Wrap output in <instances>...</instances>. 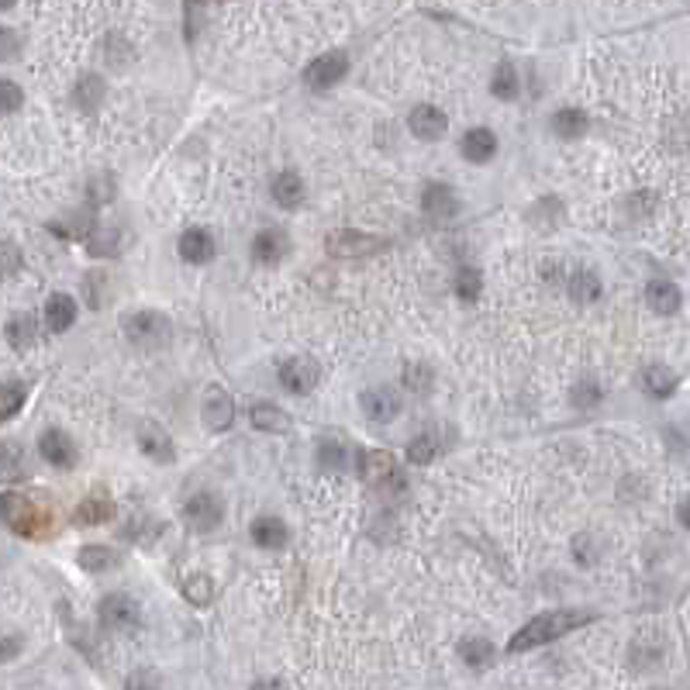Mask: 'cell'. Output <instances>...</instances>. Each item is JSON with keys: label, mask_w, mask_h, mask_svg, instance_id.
Returning <instances> with one entry per match:
<instances>
[{"label": "cell", "mask_w": 690, "mask_h": 690, "mask_svg": "<svg viewBox=\"0 0 690 690\" xmlns=\"http://www.w3.org/2000/svg\"><path fill=\"white\" fill-rule=\"evenodd\" d=\"M179 587H183V597H187L190 604H198V608L211 604V597H215V584H211V576H204V573H194V576H187Z\"/></svg>", "instance_id": "obj_37"}, {"label": "cell", "mask_w": 690, "mask_h": 690, "mask_svg": "<svg viewBox=\"0 0 690 690\" xmlns=\"http://www.w3.org/2000/svg\"><path fill=\"white\" fill-rule=\"evenodd\" d=\"M646 304L656 315H673V311H680L684 294H680V287L673 280H649L646 283Z\"/></svg>", "instance_id": "obj_16"}, {"label": "cell", "mask_w": 690, "mask_h": 690, "mask_svg": "<svg viewBox=\"0 0 690 690\" xmlns=\"http://www.w3.org/2000/svg\"><path fill=\"white\" fill-rule=\"evenodd\" d=\"M391 242L383 235H370V232H355V228H338L325 238V249L338 259H355V256H373L383 253Z\"/></svg>", "instance_id": "obj_5"}, {"label": "cell", "mask_w": 690, "mask_h": 690, "mask_svg": "<svg viewBox=\"0 0 690 690\" xmlns=\"http://www.w3.org/2000/svg\"><path fill=\"white\" fill-rule=\"evenodd\" d=\"M179 256L187 259V262H211L217 253V245H215V238H211V232H204V228H190V232H183L179 235Z\"/></svg>", "instance_id": "obj_19"}, {"label": "cell", "mask_w": 690, "mask_h": 690, "mask_svg": "<svg viewBox=\"0 0 690 690\" xmlns=\"http://www.w3.org/2000/svg\"><path fill=\"white\" fill-rule=\"evenodd\" d=\"M480 287H483L480 270H470V266H466V270L455 273V294H459V300H466V304L476 300V297H480Z\"/></svg>", "instance_id": "obj_41"}, {"label": "cell", "mask_w": 690, "mask_h": 690, "mask_svg": "<svg viewBox=\"0 0 690 690\" xmlns=\"http://www.w3.org/2000/svg\"><path fill=\"white\" fill-rule=\"evenodd\" d=\"M39 453L41 459H45L49 466H56V470H73L79 459L73 438L66 432H60V428H45V432L39 435Z\"/></svg>", "instance_id": "obj_8"}, {"label": "cell", "mask_w": 690, "mask_h": 690, "mask_svg": "<svg viewBox=\"0 0 690 690\" xmlns=\"http://www.w3.org/2000/svg\"><path fill=\"white\" fill-rule=\"evenodd\" d=\"M87 242V253L90 256H115V249H118V228H111V225H90V232L83 235Z\"/></svg>", "instance_id": "obj_29"}, {"label": "cell", "mask_w": 690, "mask_h": 690, "mask_svg": "<svg viewBox=\"0 0 690 690\" xmlns=\"http://www.w3.org/2000/svg\"><path fill=\"white\" fill-rule=\"evenodd\" d=\"M111 518H115V501L107 497V491L87 493V497L79 501L77 514H73L77 525H104V521H111Z\"/></svg>", "instance_id": "obj_17"}, {"label": "cell", "mask_w": 690, "mask_h": 690, "mask_svg": "<svg viewBox=\"0 0 690 690\" xmlns=\"http://www.w3.org/2000/svg\"><path fill=\"white\" fill-rule=\"evenodd\" d=\"M225 518V508L215 493H194L187 504H183V521L194 529V532H215Z\"/></svg>", "instance_id": "obj_7"}, {"label": "cell", "mask_w": 690, "mask_h": 690, "mask_svg": "<svg viewBox=\"0 0 690 690\" xmlns=\"http://www.w3.org/2000/svg\"><path fill=\"white\" fill-rule=\"evenodd\" d=\"M593 614L587 612H546L532 618L525 629H518L511 635V642H508V652H525V649H535V646H546L552 639H563V635H570V631L584 629V625H591Z\"/></svg>", "instance_id": "obj_2"}, {"label": "cell", "mask_w": 690, "mask_h": 690, "mask_svg": "<svg viewBox=\"0 0 690 690\" xmlns=\"http://www.w3.org/2000/svg\"><path fill=\"white\" fill-rule=\"evenodd\" d=\"M435 455H438V438L432 432L414 435L411 446H408V459H411L414 466H428Z\"/></svg>", "instance_id": "obj_38"}, {"label": "cell", "mask_w": 690, "mask_h": 690, "mask_svg": "<svg viewBox=\"0 0 690 690\" xmlns=\"http://www.w3.org/2000/svg\"><path fill=\"white\" fill-rule=\"evenodd\" d=\"M570 400H573V408H580V411H591V408H597V404L604 400V391H601L593 380H584V383H576V387H573Z\"/></svg>", "instance_id": "obj_40"}, {"label": "cell", "mask_w": 690, "mask_h": 690, "mask_svg": "<svg viewBox=\"0 0 690 690\" xmlns=\"http://www.w3.org/2000/svg\"><path fill=\"white\" fill-rule=\"evenodd\" d=\"M518 90H521V83H518L514 66L511 62H497V66H493V77H491V94L497 100H514L518 97Z\"/></svg>", "instance_id": "obj_33"}, {"label": "cell", "mask_w": 690, "mask_h": 690, "mask_svg": "<svg viewBox=\"0 0 690 690\" xmlns=\"http://www.w3.org/2000/svg\"><path fill=\"white\" fill-rule=\"evenodd\" d=\"M159 684V676H152V673H135L132 680H128V687H156Z\"/></svg>", "instance_id": "obj_46"}, {"label": "cell", "mask_w": 690, "mask_h": 690, "mask_svg": "<svg viewBox=\"0 0 690 690\" xmlns=\"http://www.w3.org/2000/svg\"><path fill=\"white\" fill-rule=\"evenodd\" d=\"M680 525H684V529H687V525H690V514H687V501H684V504H680Z\"/></svg>", "instance_id": "obj_47"}, {"label": "cell", "mask_w": 690, "mask_h": 690, "mask_svg": "<svg viewBox=\"0 0 690 690\" xmlns=\"http://www.w3.org/2000/svg\"><path fill=\"white\" fill-rule=\"evenodd\" d=\"M345 73H349V56H345V52H325V56H317V60L304 69V83L315 87V90H328V87H336Z\"/></svg>", "instance_id": "obj_9"}, {"label": "cell", "mask_w": 690, "mask_h": 690, "mask_svg": "<svg viewBox=\"0 0 690 690\" xmlns=\"http://www.w3.org/2000/svg\"><path fill=\"white\" fill-rule=\"evenodd\" d=\"M400 380H404V387L414 391V394H428V391H432V383H435L432 370H428L425 363H408Z\"/></svg>", "instance_id": "obj_39"}, {"label": "cell", "mask_w": 690, "mask_h": 690, "mask_svg": "<svg viewBox=\"0 0 690 690\" xmlns=\"http://www.w3.org/2000/svg\"><path fill=\"white\" fill-rule=\"evenodd\" d=\"M270 194H273V200L280 207H297V204L304 200V179H300V173H294V170H283V173L273 179Z\"/></svg>", "instance_id": "obj_25"}, {"label": "cell", "mask_w": 690, "mask_h": 690, "mask_svg": "<svg viewBox=\"0 0 690 690\" xmlns=\"http://www.w3.org/2000/svg\"><path fill=\"white\" fill-rule=\"evenodd\" d=\"M601 280H597V273H591V270H576V273L570 276V297L576 300V304H593V300H601Z\"/></svg>", "instance_id": "obj_31"}, {"label": "cell", "mask_w": 690, "mask_h": 690, "mask_svg": "<svg viewBox=\"0 0 690 690\" xmlns=\"http://www.w3.org/2000/svg\"><path fill=\"white\" fill-rule=\"evenodd\" d=\"M4 336H7V342H11L18 353H24V349H32V345H35V338H39V325H35V317L32 315H14L11 321H7Z\"/></svg>", "instance_id": "obj_28"}, {"label": "cell", "mask_w": 690, "mask_h": 690, "mask_svg": "<svg viewBox=\"0 0 690 690\" xmlns=\"http://www.w3.org/2000/svg\"><path fill=\"white\" fill-rule=\"evenodd\" d=\"M24 649V639L18 631H0V663H11L14 656H21Z\"/></svg>", "instance_id": "obj_45"}, {"label": "cell", "mask_w": 690, "mask_h": 690, "mask_svg": "<svg viewBox=\"0 0 690 690\" xmlns=\"http://www.w3.org/2000/svg\"><path fill=\"white\" fill-rule=\"evenodd\" d=\"M79 566L87 573H107L111 566H118V552L111 546H87L79 549Z\"/></svg>", "instance_id": "obj_36"}, {"label": "cell", "mask_w": 690, "mask_h": 690, "mask_svg": "<svg viewBox=\"0 0 690 690\" xmlns=\"http://www.w3.org/2000/svg\"><path fill=\"white\" fill-rule=\"evenodd\" d=\"M552 128H556V135L559 138L576 142V138H584V132H587V115L576 111V107H563V111L552 118Z\"/></svg>", "instance_id": "obj_32"}, {"label": "cell", "mask_w": 690, "mask_h": 690, "mask_svg": "<svg viewBox=\"0 0 690 690\" xmlns=\"http://www.w3.org/2000/svg\"><path fill=\"white\" fill-rule=\"evenodd\" d=\"M138 449L156 463H170L173 459V438L162 432L156 421H142L138 425Z\"/></svg>", "instance_id": "obj_14"}, {"label": "cell", "mask_w": 690, "mask_h": 690, "mask_svg": "<svg viewBox=\"0 0 690 690\" xmlns=\"http://www.w3.org/2000/svg\"><path fill=\"white\" fill-rule=\"evenodd\" d=\"M249 421H253V428H262V432H287V428H290L287 411H280L270 400L253 404V408H249Z\"/></svg>", "instance_id": "obj_27"}, {"label": "cell", "mask_w": 690, "mask_h": 690, "mask_svg": "<svg viewBox=\"0 0 690 690\" xmlns=\"http://www.w3.org/2000/svg\"><path fill=\"white\" fill-rule=\"evenodd\" d=\"M77 300L69 294H52L45 300V328L52 332V336H62L66 328H73V321H77Z\"/></svg>", "instance_id": "obj_15"}, {"label": "cell", "mask_w": 690, "mask_h": 690, "mask_svg": "<svg viewBox=\"0 0 690 690\" xmlns=\"http://www.w3.org/2000/svg\"><path fill=\"white\" fill-rule=\"evenodd\" d=\"M408 128H411L421 142H438V138L446 135L449 121H446V115H442L438 107H432V104H418L411 111V118H408Z\"/></svg>", "instance_id": "obj_12"}, {"label": "cell", "mask_w": 690, "mask_h": 690, "mask_svg": "<svg viewBox=\"0 0 690 690\" xmlns=\"http://www.w3.org/2000/svg\"><path fill=\"white\" fill-rule=\"evenodd\" d=\"M463 156L470 159V162H491L497 156V135H493L491 128H474V132H466L463 135Z\"/></svg>", "instance_id": "obj_21"}, {"label": "cell", "mask_w": 690, "mask_h": 690, "mask_svg": "<svg viewBox=\"0 0 690 690\" xmlns=\"http://www.w3.org/2000/svg\"><path fill=\"white\" fill-rule=\"evenodd\" d=\"M104 94H107L104 79H100V77H83L77 83V90H73V100H77L79 111H87V115H90V111H97V107H100Z\"/></svg>", "instance_id": "obj_34"}, {"label": "cell", "mask_w": 690, "mask_h": 690, "mask_svg": "<svg viewBox=\"0 0 690 690\" xmlns=\"http://www.w3.org/2000/svg\"><path fill=\"white\" fill-rule=\"evenodd\" d=\"M355 470H359V476H363L370 487H391V483H400L397 459L391 453H383V449L359 453L355 455Z\"/></svg>", "instance_id": "obj_6"}, {"label": "cell", "mask_w": 690, "mask_h": 690, "mask_svg": "<svg viewBox=\"0 0 690 690\" xmlns=\"http://www.w3.org/2000/svg\"><path fill=\"white\" fill-rule=\"evenodd\" d=\"M253 542L259 549H283L287 546V525L280 518H256L253 521Z\"/></svg>", "instance_id": "obj_24"}, {"label": "cell", "mask_w": 690, "mask_h": 690, "mask_svg": "<svg viewBox=\"0 0 690 690\" xmlns=\"http://www.w3.org/2000/svg\"><path fill=\"white\" fill-rule=\"evenodd\" d=\"M317 466H321L325 474H345V470L355 466V455L342 438H325V442L317 446Z\"/></svg>", "instance_id": "obj_18"}, {"label": "cell", "mask_w": 690, "mask_h": 690, "mask_svg": "<svg viewBox=\"0 0 690 690\" xmlns=\"http://www.w3.org/2000/svg\"><path fill=\"white\" fill-rule=\"evenodd\" d=\"M121 328H124L128 342H132V345H142V349H159V345H166L170 336H173V325H170V317L162 315V311H135V315H124Z\"/></svg>", "instance_id": "obj_3"}, {"label": "cell", "mask_w": 690, "mask_h": 690, "mask_svg": "<svg viewBox=\"0 0 690 690\" xmlns=\"http://www.w3.org/2000/svg\"><path fill=\"white\" fill-rule=\"evenodd\" d=\"M421 207H425V215L432 217L455 215V190L446 187V183H428L425 194H421Z\"/></svg>", "instance_id": "obj_23"}, {"label": "cell", "mask_w": 690, "mask_h": 690, "mask_svg": "<svg viewBox=\"0 0 690 690\" xmlns=\"http://www.w3.org/2000/svg\"><path fill=\"white\" fill-rule=\"evenodd\" d=\"M21 249L14 242H0V280H11L21 273Z\"/></svg>", "instance_id": "obj_42"}, {"label": "cell", "mask_w": 690, "mask_h": 690, "mask_svg": "<svg viewBox=\"0 0 690 690\" xmlns=\"http://www.w3.org/2000/svg\"><path fill=\"white\" fill-rule=\"evenodd\" d=\"M317 366L311 359H287L280 363V383L290 391V394H308L317 387Z\"/></svg>", "instance_id": "obj_10"}, {"label": "cell", "mask_w": 690, "mask_h": 690, "mask_svg": "<svg viewBox=\"0 0 690 690\" xmlns=\"http://www.w3.org/2000/svg\"><path fill=\"white\" fill-rule=\"evenodd\" d=\"M21 104H24V94L14 79H0V115H14Z\"/></svg>", "instance_id": "obj_43"}, {"label": "cell", "mask_w": 690, "mask_h": 690, "mask_svg": "<svg viewBox=\"0 0 690 690\" xmlns=\"http://www.w3.org/2000/svg\"><path fill=\"white\" fill-rule=\"evenodd\" d=\"M200 411H204V421H207L215 432H225V428H232V421H235V400L225 394L221 387H207Z\"/></svg>", "instance_id": "obj_11"}, {"label": "cell", "mask_w": 690, "mask_h": 690, "mask_svg": "<svg viewBox=\"0 0 690 690\" xmlns=\"http://www.w3.org/2000/svg\"><path fill=\"white\" fill-rule=\"evenodd\" d=\"M459 656H463L466 667L487 670V667L493 663V656H497V649H493L487 639H463V642H459Z\"/></svg>", "instance_id": "obj_30"}, {"label": "cell", "mask_w": 690, "mask_h": 690, "mask_svg": "<svg viewBox=\"0 0 690 690\" xmlns=\"http://www.w3.org/2000/svg\"><path fill=\"white\" fill-rule=\"evenodd\" d=\"M18 0H0V11H7V7H14Z\"/></svg>", "instance_id": "obj_48"}, {"label": "cell", "mask_w": 690, "mask_h": 690, "mask_svg": "<svg viewBox=\"0 0 690 690\" xmlns=\"http://www.w3.org/2000/svg\"><path fill=\"white\" fill-rule=\"evenodd\" d=\"M97 618L104 631H115V635H128L142 625V608L128 593H107L97 604Z\"/></svg>", "instance_id": "obj_4"}, {"label": "cell", "mask_w": 690, "mask_h": 690, "mask_svg": "<svg viewBox=\"0 0 690 690\" xmlns=\"http://www.w3.org/2000/svg\"><path fill=\"white\" fill-rule=\"evenodd\" d=\"M290 253V242L283 232H276V228H266V232H259L253 238V259L262 262V266H276L280 259Z\"/></svg>", "instance_id": "obj_20"}, {"label": "cell", "mask_w": 690, "mask_h": 690, "mask_svg": "<svg viewBox=\"0 0 690 690\" xmlns=\"http://www.w3.org/2000/svg\"><path fill=\"white\" fill-rule=\"evenodd\" d=\"M359 404H363V411L366 418H373V421H394L397 414H400V397L391 391V387H373V391H366V394L359 397Z\"/></svg>", "instance_id": "obj_13"}, {"label": "cell", "mask_w": 690, "mask_h": 690, "mask_svg": "<svg viewBox=\"0 0 690 690\" xmlns=\"http://www.w3.org/2000/svg\"><path fill=\"white\" fill-rule=\"evenodd\" d=\"M21 56V35L14 28H0V60L14 62Z\"/></svg>", "instance_id": "obj_44"}, {"label": "cell", "mask_w": 690, "mask_h": 690, "mask_svg": "<svg viewBox=\"0 0 690 690\" xmlns=\"http://www.w3.org/2000/svg\"><path fill=\"white\" fill-rule=\"evenodd\" d=\"M642 387H646V394L656 397V400H667V397H673V391H676V373L667 370V366H659V363H652V366L642 370Z\"/></svg>", "instance_id": "obj_26"}, {"label": "cell", "mask_w": 690, "mask_h": 690, "mask_svg": "<svg viewBox=\"0 0 690 690\" xmlns=\"http://www.w3.org/2000/svg\"><path fill=\"white\" fill-rule=\"evenodd\" d=\"M28 476V455L18 442L0 446V483H21Z\"/></svg>", "instance_id": "obj_22"}, {"label": "cell", "mask_w": 690, "mask_h": 690, "mask_svg": "<svg viewBox=\"0 0 690 690\" xmlns=\"http://www.w3.org/2000/svg\"><path fill=\"white\" fill-rule=\"evenodd\" d=\"M0 521L24 538H45V535L56 532L52 504L41 497H24V493H4L0 497Z\"/></svg>", "instance_id": "obj_1"}, {"label": "cell", "mask_w": 690, "mask_h": 690, "mask_svg": "<svg viewBox=\"0 0 690 690\" xmlns=\"http://www.w3.org/2000/svg\"><path fill=\"white\" fill-rule=\"evenodd\" d=\"M24 400H28V383H21V380L0 383V421L14 418L24 408Z\"/></svg>", "instance_id": "obj_35"}]
</instances>
